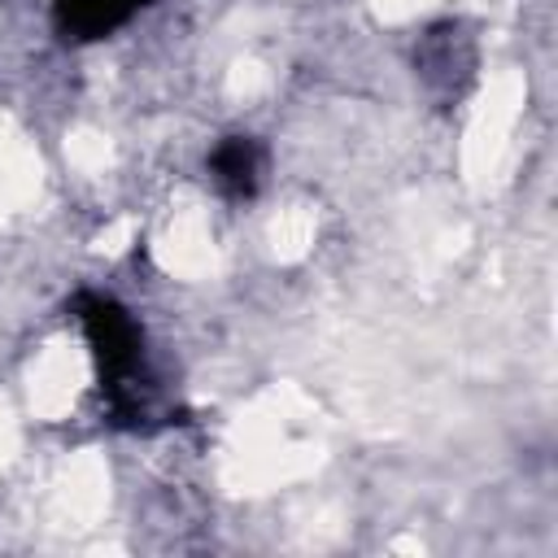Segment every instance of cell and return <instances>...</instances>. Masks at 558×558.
I'll return each mask as SVG.
<instances>
[{
  "label": "cell",
  "mask_w": 558,
  "mask_h": 558,
  "mask_svg": "<svg viewBox=\"0 0 558 558\" xmlns=\"http://www.w3.org/2000/svg\"><path fill=\"white\" fill-rule=\"evenodd\" d=\"M74 318L87 336V349H92V362H96V375H100V392H105V405L118 414V418H135L144 414V353H140V327L135 318L113 301V296H100V292H83L74 301Z\"/></svg>",
  "instance_id": "6da1fadb"
},
{
  "label": "cell",
  "mask_w": 558,
  "mask_h": 558,
  "mask_svg": "<svg viewBox=\"0 0 558 558\" xmlns=\"http://www.w3.org/2000/svg\"><path fill=\"white\" fill-rule=\"evenodd\" d=\"M209 174H214L222 196L248 201L257 192V179H262V148H257V140L253 135L218 140V148L209 153Z\"/></svg>",
  "instance_id": "3957f363"
},
{
  "label": "cell",
  "mask_w": 558,
  "mask_h": 558,
  "mask_svg": "<svg viewBox=\"0 0 558 558\" xmlns=\"http://www.w3.org/2000/svg\"><path fill=\"white\" fill-rule=\"evenodd\" d=\"M148 0H52V17L57 31L74 44H92L105 39L109 31H118L122 22H131Z\"/></svg>",
  "instance_id": "7a4b0ae2"
}]
</instances>
